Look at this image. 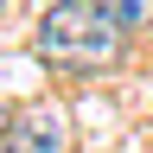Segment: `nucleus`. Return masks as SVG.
<instances>
[{"label":"nucleus","instance_id":"nucleus-6","mask_svg":"<svg viewBox=\"0 0 153 153\" xmlns=\"http://www.w3.org/2000/svg\"><path fill=\"white\" fill-rule=\"evenodd\" d=\"M0 7H7V0H0Z\"/></svg>","mask_w":153,"mask_h":153},{"label":"nucleus","instance_id":"nucleus-4","mask_svg":"<svg viewBox=\"0 0 153 153\" xmlns=\"http://www.w3.org/2000/svg\"><path fill=\"white\" fill-rule=\"evenodd\" d=\"M7 121H13V115H7V108H0V140H7Z\"/></svg>","mask_w":153,"mask_h":153},{"label":"nucleus","instance_id":"nucleus-3","mask_svg":"<svg viewBox=\"0 0 153 153\" xmlns=\"http://www.w3.org/2000/svg\"><path fill=\"white\" fill-rule=\"evenodd\" d=\"M102 13L121 26V38L128 32H153V0H102Z\"/></svg>","mask_w":153,"mask_h":153},{"label":"nucleus","instance_id":"nucleus-5","mask_svg":"<svg viewBox=\"0 0 153 153\" xmlns=\"http://www.w3.org/2000/svg\"><path fill=\"white\" fill-rule=\"evenodd\" d=\"M0 153H13V147H7V140H0Z\"/></svg>","mask_w":153,"mask_h":153},{"label":"nucleus","instance_id":"nucleus-1","mask_svg":"<svg viewBox=\"0 0 153 153\" xmlns=\"http://www.w3.org/2000/svg\"><path fill=\"white\" fill-rule=\"evenodd\" d=\"M32 51L64 76H96L121 51V26L102 13V0H51L32 26Z\"/></svg>","mask_w":153,"mask_h":153},{"label":"nucleus","instance_id":"nucleus-2","mask_svg":"<svg viewBox=\"0 0 153 153\" xmlns=\"http://www.w3.org/2000/svg\"><path fill=\"white\" fill-rule=\"evenodd\" d=\"M64 115L57 108H26L19 115V128H7V147L13 153H64Z\"/></svg>","mask_w":153,"mask_h":153}]
</instances>
